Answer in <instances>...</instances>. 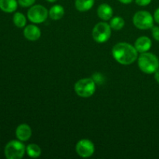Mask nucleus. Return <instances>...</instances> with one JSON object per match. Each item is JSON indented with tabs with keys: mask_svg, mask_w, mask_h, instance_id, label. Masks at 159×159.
Instances as JSON below:
<instances>
[{
	"mask_svg": "<svg viewBox=\"0 0 159 159\" xmlns=\"http://www.w3.org/2000/svg\"><path fill=\"white\" fill-rule=\"evenodd\" d=\"M113 57L118 63L124 65L133 64L138 57V52L134 46L126 42H120L112 49Z\"/></svg>",
	"mask_w": 159,
	"mask_h": 159,
	"instance_id": "1",
	"label": "nucleus"
},
{
	"mask_svg": "<svg viewBox=\"0 0 159 159\" xmlns=\"http://www.w3.org/2000/svg\"><path fill=\"white\" fill-rule=\"evenodd\" d=\"M138 65L142 72L153 74L159 68V60L152 53H141L138 57Z\"/></svg>",
	"mask_w": 159,
	"mask_h": 159,
	"instance_id": "2",
	"label": "nucleus"
},
{
	"mask_svg": "<svg viewBox=\"0 0 159 159\" xmlns=\"http://www.w3.org/2000/svg\"><path fill=\"white\" fill-rule=\"evenodd\" d=\"M75 92L82 98H89L93 96L96 89V82L93 79L85 78L77 81L74 86Z\"/></svg>",
	"mask_w": 159,
	"mask_h": 159,
	"instance_id": "3",
	"label": "nucleus"
},
{
	"mask_svg": "<svg viewBox=\"0 0 159 159\" xmlns=\"http://www.w3.org/2000/svg\"><path fill=\"white\" fill-rule=\"evenodd\" d=\"M26 153V146L20 140H12L5 146L4 154L7 159H21Z\"/></svg>",
	"mask_w": 159,
	"mask_h": 159,
	"instance_id": "4",
	"label": "nucleus"
},
{
	"mask_svg": "<svg viewBox=\"0 0 159 159\" xmlns=\"http://www.w3.org/2000/svg\"><path fill=\"white\" fill-rule=\"evenodd\" d=\"M49 16V11L42 5H34L27 12V18L34 24H40L46 21Z\"/></svg>",
	"mask_w": 159,
	"mask_h": 159,
	"instance_id": "5",
	"label": "nucleus"
},
{
	"mask_svg": "<svg viewBox=\"0 0 159 159\" xmlns=\"http://www.w3.org/2000/svg\"><path fill=\"white\" fill-rule=\"evenodd\" d=\"M154 20V16L148 11H138L133 17L134 25L139 30L152 29Z\"/></svg>",
	"mask_w": 159,
	"mask_h": 159,
	"instance_id": "6",
	"label": "nucleus"
},
{
	"mask_svg": "<svg viewBox=\"0 0 159 159\" xmlns=\"http://www.w3.org/2000/svg\"><path fill=\"white\" fill-rule=\"evenodd\" d=\"M111 29L110 23L105 22L98 23L93 30V38L97 43H105L111 37Z\"/></svg>",
	"mask_w": 159,
	"mask_h": 159,
	"instance_id": "7",
	"label": "nucleus"
},
{
	"mask_svg": "<svg viewBox=\"0 0 159 159\" xmlns=\"http://www.w3.org/2000/svg\"><path fill=\"white\" fill-rule=\"evenodd\" d=\"M78 155L82 158H89L94 154V144L89 139H81L78 141L75 146Z\"/></svg>",
	"mask_w": 159,
	"mask_h": 159,
	"instance_id": "8",
	"label": "nucleus"
},
{
	"mask_svg": "<svg viewBox=\"0 0 159 159\" xmlns=\"http://www.w3.org/2000/svg\"><path fill=\"white\" fill-rule=\"evenodd\" d=\"M23 35L25 38L30 41H36L41 36V31L36 25L30 24L27 25L23 30Z\"/></svg>",
	"mask_w": 159,
	"mask_h": 159,
	"instance_id": "9",
	"label": "nucleus"
},
{
	"mask_svg": "<svg viewBox=\"0 0 159 159\" xmlns=\"http://www.w3.org/2000/svg\"><path fill=\"white\" fill-rule=\"evenodd\" d=\"M16 137L18 140L23 141H27L32 136L31 127L26 124H22L16 129Z\"/></svg>",
	"mask_w": 159,
	"mask_h": 159,
	"instance_id": "10",
	"label": "nucleus"
},
{
	"mask_svg": "<svg viewBox=\"0 0 159 159\" xmlns=\"http://www.w3.org/2000/svg\"><path fill=\"white\" fill-rule=\"evenodd\" d=\"M152 46V42L148 37L142 36L138 37L134 43V47L138 53L148 52Z\"/></svg>",
	"mask_w": 159,
	"mask_h": 159,
	"instance_id": "11",
	"label": "nucleus"
},
{
	"mask_svg": "<svg viewBox=\"0 0 159 159\" xmlns=\"http://www.w3.org/2000/svg\"><path fill=\"white\" fill-rule=\"evenodd\" d=\"M113 14V8L107 3H102V4L99 5L97 9L98 16L104 21L111 20Z\"/></svg>",
	"mask_w": 159,
	"mask_h": 159,
	"instance_id": "12",
	"label": "nucleus"
},
{
	"mask_svg": "<svg viewBox=\"0 0 159 159\" xmlns=\"http://www.w3.org/2000/svg\"><path fill=\"white\" fill-rule=\"evenodd\" d=\"M17 0H0V9L6 13H12L18 7Z\"/></svg>",
	"mask_w": 159,
	"mask_h": 159,
	"instance_id": "13",
	"label": "nucleus"
},
{
	"mask_svg": "<svg viewBox=\"0 0 159 159\" xmlns=\"http://www.w3.org/2000/svg\"><path fill=\"white\" fill-rule=\"evenodd\" d=\"M64 15H65V9L61 5H54L49 10V17L53 20H61Z\"/></svg>",
	"mask_w": 159,
	"mask_h": 159,
	"instance_id": "14",
	"label": "nucleus"
},
{
	"mask_svg": "<svg viewBox=\"0 0 159 159\" xmlns=\"http://www.w3.org/2000/svg\"><path fill=\"white\" fill-rule=\"evenodd\" d=\"M95 0H75V6L79 12H87L94 6Z\"/></svg>",
	"mask_w": 159,
	"mask_h": 159,
	"instance_id": "15",
	"label": "nucleus"
},
{
	"mask_svg": "<svg viewBox=\"0 0 159 159\" xmlns=\"http://www.w3.org/2000/svg\"><path fill=\"white\" fill-rule=\"evenodd\" d=\"M26 152L30 158H39L41 155L42 151L40 146L36 144H30L26 147Z\"/></svg>",
	"mask_w": 159,
	"mask_h": 159,
	"instance_id": "16",
	"label": "nucleus"
},
{
	"mask_svg": "<svg viewBox=\"0 0 159 159\" xmlns=\"http://www.w3.org/2000/svg\"><path fill=\"white\" fill-rule=\"evenodd\" d=\"M12 21H13L14 25L18 28H23L26 26V18L22 12H16L13 15L12 17Z\"/></svg>",
	"mask_w": 159,
	"mask_h": 159,
	"instance_id": "17",
	"label": "nucleus"
},
{
	"mask_svg": "<svg viewBox=\"0 0 159 159\" xmlns=\"http://www.w3.org/2000/svg\"><path fill=\"white\" fill-rule=\"evenodd\" d=\"M110 25L114 30H120L125 25V21L121 16H115L111 18Z\"/></svg>",
	"mask_w": 159,
	"mask_h": 159,
	"instance_id": "18",
	"label": "nucleus"
},
{
	"mask_svg": "<svg viewBox=\"0 0 159 159\" xmlns=\"http://www.w3.org/2000/svg\"><path fill=\"white\" fill-rule=\"evenodd\" d=\"M17 1H18V4L20 5L21 7L27 8L31 7L32 6H34L36 0H17Z\"/></svg>",
	"mask_w": 159,
	"mask_h": 159,
	"instance_id": "19",
	"label": "nucleus"
},
{
	"mask_svg": "<svg viewBox=\"0 0 159 159\" xmlns=\"http://www.w3.org/2000/svg\"><path fill=\"white\" fill-rule=\"evenodd\" d=\"M152 34L154 39L157 41H159V26H152Z\"/></svg>",
	"mask_w": 159,
	"mask_h": 159,
	"instance_id": "20",
	"label": "nucleus"
},
{
	"mask_svg": "<svg viewBox=\"0 0 159 159\" xmlns=\"http://www.w3.org/2000/svg\"><path fill=\"white\" fill-rule=\"evenodd\" d=\"M135 2L139 6H147L152 2V0H135Z\"/></svg>",
	"mask_w": 159,
	"mask_h": 159,
	"instance_id": "21",
	"label": "nucleus"
},
{
	"mask_svg": "<svg viewBox=\"0 0 159 159\" xmlns=\"http://www.w3.org/2000/svg\"><path fill=\"white\" fill-rule=\"evenodd\" d=\"M153 16H154V20H155V21L159 24V8H158V9L155 10Z\"/></svg>",
	"mask_w": 159,
	"mask_h": 159,
	"instance_id": "22",
	"label": "nucleus"
},
{
	"mask_svg": "<svg viewBox=\"0 0 159 159\" xmlns=\"http://www.w3.org/2000/svg\"><path fill=\"white\" fill-rule=\"evenodd\" d=\"M118 1H119L120 3H122V4L127 5V4H130V3H131L132 2H133V0H118Z\"/></svg>",
	"mask_w": 159,
	"mask_h": 159,
	"instance_id": "23",
	"label": "nucleus"
},
{
	"mask_svg": "<svg viewBox=\"0 0 159 159\" xmlns=\"http://www.w3.org/2000/svg\"><path fill=\"white\" fill-rule=\"evenodd\" d=\"M155 79L156 82L159 84V68L155 72Z\"/></svg>",
	"mask_w": 159,
	"mask_h": 159,
	"instance_id": "24",
	"label": "nucleus"
},
{
	"mask_svg": "<svg viewBox=\"0 0 159 159\" xmlns=\"http://www.w3.org/2000/svg\"><path fill=\"white\" fill-rule=\"evenodd\" d=\"M46 1H48V2H55L57 0H46Z\"/></svg>",
	"mask_w": 159,
	"mask_h": 159,
	"instance_id": "25",
	"label": "nucleus"
}]
</instances>
